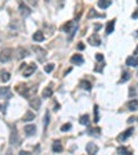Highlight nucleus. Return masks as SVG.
Segmentation results:
<instances>
[{
  "instance_id": "f257e3e1",
  "label": "nucleus",
  "mask_w": 138,
  "mask_h": 155,
  "mask_svg": "<svg viewBox=\"0 0 138 155\" xmlns=\"http://www.w3.org/2000/svg\"><path fill=\"white\" fill-rule=\"evenodd\" d=\"M76 28H78V24L75 22V21H68V22L62 27V29H64V32L69 33V39H72L75 32H76Z\"/></svg>"
},
{
  "instance_id": "f03ea898",
  "label": "nucleus",
  "mask_w": 138,
  "mask_h": 155,
  "mask_svg": "<svg viewBox=\"0 0 138 155\" xmlns=\"http://www.w3.org/2000/svg\"><path fill=\"white\" fill-rule=\"evenodd\" d=\"M36 68H37V65L33 64V62L32 64H23L22 62V65H21V71H22L23 76H26V78L31 76V75L36 71Z\"/></svg>"
},
{
  "instance_id": "7ed1b4c3",
  "label": "nucleus",
  "mask_w": 138,
  "mask_h": 155,
  "mask_svg": "<svg viewBox=\"0 0 138 155\" xmlns=\"http://www.w3.org/2000/svg\"><path fill=\"white\" fill-rule=\"evenodd\" d=\"M13 57V50L11 49H3L0 51V62H9Z\"/></svg>"
},
{
  "instance_id": "20e7f679",
  "label": "nucleus",
  "mask_w": 138,
  "mask_h": 155,
  "mask_svg": "<svg viewBox=\"0 0 138 155\" xmlns=\"http://www.w3.org/2000/svg\"><path fill=\"white\" fill-rule=\"evenodd\" d=\"M10 143H11L14 147L19 146V137H18V132H17L15 125H13V132H11V136H10Z\"/></svg>"
},
{
  "instance_id": "39448f33",
  "label": "nucleus",
  "mask_w": 138,
  "mask_h": 155,
  "mask_svg": "<svg viewBox=\"0 0 138 155\" xmlns=\"http://www.w3.org/2000/svg\"><path fill=\"white\" fill-rule=\"evenodd\" d=\"M15 90L18 91L21 96L26 97V98H29V97H31V94H29V87H28L26 85H17Z\"/></svg>"
},
{
  "instance_id": "423d86ee",
  "label": "nucleus",
  "mask_w": 138,
  "mask_h": 155,
  "mask_svg": "<svg viewBox=\"0 0 138 155\" xmlns=\"http://www.w3.org/2000/svg\"><path fill=\"white\" fill-rule=\"evenodd\" d=\"M13 97V93H11V89L10 87H0V98H6V100H9Z\"/></svg>"
},
{
  "instance_id": "0eeeda50",
  "label": "nucleus",
  "mask_w": 138,
  "mask_h": 155,
  "mask_svg": "<svg viewBox=\"0 0 138 155\" xmlns=\"http://www.w3.org/2000/svg\"><path fill=\"white\" fill-rule=\"evenodd\" d=\"M88 43L92 44V46H100L101 44V37H100V35H98L97 32H94L91 36L88 37Z\"/></svg>"
},
{
  "instance_id": "6e6552de",
  "label": "nucleus",
  "mask_w": 138,
  "mask_h": 155,
  "mask_svg": "<svg viewBox=\"0 0 138 155\" xmlns=\"http://www.w3.org/2000/svg\"><path fill=\"white\" fill-rule=\"evenodd\" d=\"M29 105L32 107L33 110H39L41 105V100L39 98V97H33V98H31L29 100Z\"/></svg>"
},
{
  "instance_id": "1a4fd4ad",
  "label": "nucleus",
  "mask_w": 138,
  "mask_h": 155,
  "mask_svg": "<svg viewBox=\"0 0 138 155\" xmlns=\"http://www.w3.org/2000/svg\"><path fill=\"white\" fill-rule=\"evenodd\" d=\"M133 132H134V129L133 128H129L124 133H122V134H119V136H117V140H119V141H124L126 138H129V137L133 134Z\"/></svg>"
},
{
  "instance_id": "9d476101",
  "label": "nucleus",
  "mask_w": 138,
  "mask_h": 155,
  "mask_svg": "<svg viewBox=\"0 0 138 155\" xmlns=\"http://www.w3.org/2000/svg\"><path fill=\"white\" fill-rule=\"evenodd\" d=\"M23 132H25L26 136H35L36 134V126L35 125H26L23 128Z\"/></svg>"
},
{
  "instance_id": "9b49d317",
  "label": "nucleus",
  "mask_w": 138,
  "mask_h": 155,
  "mask_svg": "<svg viewBox=\"0 0 138 155\" xmlns=\"http://www.w3.org/2000/svg\"><path fill=\"white\" fill-rule=\"evenodd\" d=\"M70 62L72 64H76V65H82L84 62V58H83L82 54H75L70 57Z\"/></svg>"
},
{
  "instance_id": "f8f14e48",
  "label": "nucleus",
  "mask_w": 138,
  "mask_h": 155,
  "mask_svg": "<svg viewBox=\"0 0 138 155\" xmlns=\"http://www.w3.org/2000/svg\"><path fill=\"white\" fill-rule=\"evenodd\" d=\"M19 13H21V15L22 17H28V15H31V13H32V10L29 9L26 4H19Z\"/></svg>"
},
{
  "instance_id": "ddd939ff",
  "label": "nucleus",
  "mask_w": 138,
  "mask_h": 155,
  "mask_svg": "<svg viewBox=\"0 0 138 155\" xmlns=\"http://www.w3.org/2000/svg\"><path fill=\"white\" fill-rule=\"evenodd\" d=\"M86 151H87L90 155H95L98 152V146L94 144V143H88L87 147H86Z\"/></svg>"
},
{
  "instance_id": "4468645a",
  "label": "nucleus",
  "mask_w": 138,
  "mask_h": 155,
  "mask_svg": "<svg viewBox=\"0 0 138 155\" xmlns=\"http://www.w3.org/2000/svg\"><path fill=\"white\" fill-rule=\"evenodd\" d=\"M126 65L129 67H138V57L137 55H131L126 60Z\"/></svg>"
},
{
  "instance_id": "2eb2a0df",
  "label": "nucleus",
  "mask_w": 138,
  "mask_h": 155,
  "mask_svg": "<svg viewBox=\"0 0 138 155\" xmlns=\"http://www.w3.org/2000/svg\"><path fill=\"white\" fill-rule=\"evenodd\" d=\"M87 133L92 137H100L101 136V129L100 128H88Z\"/></svg>"
},
{
  "instance_id": "dca6fc26",
  "label": "nucleus",
  "mask_w": 138,
  "mask_h": 155,
  "mask_svg": "<svg viewBox=\"0 0 138 155\" xmlns=\"http://www.w3.org/2000/svg\"><path fill=\"white\" fill-rule=\"evenodd\" d=\"M33 51L37 53V55H39V58H40V60H43L44 57H46V54H47L44 49H40V47H37V46H33Z\"/></svg>"
},
{
  "instance_id": "f3484780",
  "label": "nucleus",
  "mask_w": 138,
  "mask_h": 155,
  "mask_svg": "<svg viewBox=\"0 0 138 155\" xmlns=\"http://www.w3.org/2000/svg\"><path fill=\"white\" fill-rule=\"evenodd\" d=\"M51 148H53L54 152H62V151H64V147H62L61 141H58V140L53 143V147H51Z\"/></svg>"
},
{
  "instance_id": "a211bd4d",
  "label": "nucleus",
  "mask_w": 138,
  "mask_h": 155,
  "mask_svg": "<svg viewBox=\"0 0 138 155\" xmlns=\"http://www.w3.org/2000/svg\"><path fill=\"white\" fill-rule=\"evenodd\" d=\"M79 86L82 87L83 90H87V91H90V90H91V83L88 82V80H84V79H83V80H80V83H79Z\"/></svg>"
},
{
  "instance_id": "6ab92c4d",
  "label": "nucleus",
  "mask_w": 138,
  "mask_h": 155,
  "mask_svg": "<svg viewBox=\"0 0 138 155\" xmlns=\"http://www.w3.org/2000/svg\"><path fill=\"white\" fill-rule=\"evenodd\" d=\"M10 76H11V75H10L9 71H4V69L0 71V79H1V82H9Z\"/></svg>"
},
{
  "instance_id": "aec40b11",
  "label": "nucleus",
  "mask_w": 138,
  "mask_h": 155,
  "mask_svg": "<svg viewBox=\"0 0 138 155\" xmlns=\"http://www.w3.org/2000/svg\"><path fill=\"white\" fill-rule=\"evenodd\" d=\"M35 116H36V115H35V112H32V111H28L26 114L23 115L22 121H23V122H29V121H33V119H35Z\"/></svg>"
},
{
  "instance_id": "412c9836",
  "label": "nucleus",
  "mask_w": 138,
  "mask_h": 155,
  "mask_svg": "<svg viewBox=\"0 0 138 155\" xmlns=\"http://www.w3.org/2000/svg\"><path fill=\"white\" fill-rule=\"evenodd\" d=\"M113 29H115V19H112V21L108 22V25H106V35H110L113 32Z\"/></svg>"
},
{
  "instance_id": "4be33fe9",
  "label": "nucleus",
  "mask_w": 138,
  "mask_h": 155,
  "mask_svg": "<svg viewBox=\"0 0 138 155\" xmlns=\"http://www.w3.org/2000/svg\"><path fill=\"white\" fill-rule=\"evenodd\" d=\"M33 40L35 42H43L44 40V35H43V32H35L33 33Z\"/></svg>"
},
{
  "instance_id": "5701e85b",
  "label": "nucleus",
  "mask_w": 138,
  "mask_h": 155,
  "mask_svg": "<svg viewBox=\"0 0 138 155\" xmlns=\"http://www.w3.org/2000/svg\"><path fill=\"white\" fill-rule=\"evenodd\" d=\"M127 107H129L130 111H137L138 110V101L137 100H131L129 104H127Z\"/></svg>"
},
{
  "instance_id": "b1692460",
  "label": "nucleus",
  "mask_w": 138,
  "mask_h": 155,
  "mask_svg": "<svg viewBox=\"0 0 138 155\" xmlns=\"http://www.w3.org/2000/svg\"><path fill=\"white\" fill-rule=\"evenodd\" d=\"M41 96H43V98H48V97L53 96V89L51 87H46L44 90H43V93H41Z\"/></svg>"
},
{
  "instance_id": "393cba45",
  "label": "nucleus",
  "mask_w": 138,
  "mask_h": 155,
  "mask_svg": "<svg viewBox=\"0 0 138 155\" xmlns=\"http://www.w3.org/2000/svg\"><path fill=\"white\" fill-rule=\"evenodd\" d=\"M29 53H28L26 49H22V47H18V58H25L28 57Z\"/></svg>"
},
{
  "instance_id": "a878e982",
  "label": "nucleus",
  "mask_w": 138,
  "mask_h": 155,
  "mask_svg": "<svg viewBox=\"0 0 138 155\" xmlns=\"http://www.w3.org/2000/svg\"><path fill=\"white\" fill-rule=\"evenodd\" d=\"M110 3H112L110 0H100V1H98V7H100V9H106V7L110 6Z\"/></svg>"
},
{
  "instance_id": "bb28decb",
  "label": "nucleus",
  "mask_w": 138,
  "mask_h": 155,
  "mask_svg": "<svg viewBox=\"0 0 138 155\" xmlns=\"http://www.w3.org/2000/svg\"><path fill=\"white\" fill-rule=\"evenodd\" d=\"M130 78H131V73L129 72V71H126V72H123V76L120 78V80H119V83H124V82H127Z\"/></svg>"
},
{
  "instance_id": "cd10ccee",
  "label": "nucleus",
  "mask_w": 138,
  "mask_h": 155,
  "mask_svg": "<svg viewBox=\"0 0 138 155\" xmlns=\"http://www.w3.org/2000/svg\"><path fill=\"white\" fill-rule=\"evenodd\" d=\"M94 17H105L104 14H98L94 9H90V13H88V18H94Z\"/></svg>"
},
{
  "instance_id": "c85d7f7f",
  "label": "nucleus",
  "mask_w": 138,
  "mask_h": 155,
  "mask_svg": "<svg viewBox=\"0 0 138 155\" xmlns=\"http://www.w3.org/2000/svg\"><path fill=\"white\" fill-rule=\"evenodd\" d=\"M80 123L82 125H88L90 123V116L88 115H82L80 116Z\"/></svg>"
},
{
  "instance_id": "c756f323",
  "label": "nucleus",
  "mask_w": 138,
  "mask_h": 155,
  "mask_svg": "<svg viewBox=\"0 0 138 155\" xmlns=\"http://www.w3.org/2000/svg\"><path fill=\"white\" fill-rule=\"evenodd\" d=\"M94 122H100V114H98V105H94Z\"/></svg>"
},
{
  "instance_id": "7c9ffc66",
  "label": "nucleus",
  "mask_w": 138,
  "mask_h": 155,
  "mask_svg": "<svg viewBox=\"0 0 138 155\" xmlns=\"http://www.w3.org/2000/svg\"><path fill=\"white\" fill-rule=\"evenodd\" d=\"M117 154H124V155H130V154H131V152H130V151L127 150V148H126V147H119V148H117Z\"/></svg>"
},
{
  "instance_id": "2f4dec72",
  "label": "nucleus",
  "mask_w": 138,
  "mask_h": 155,
  "mask_svg": "<svg viewBox=\"0 0 138 155\" xmlns=\"http://www.w3.org/2000/svg\"><path fill=\"white\" fill-rule=\"evenodd\" d=\"M43 122H44V129H46L47 126H48V123H50V112H48V111H47L46 115H44V121H43Z\"/></svg>"
},
{
  "instance_id": "473e14b6",
  "label": "nucleus",
  "mask_w": 138,
  "mask_h": 155,
  "mask_svg": "<svg viewBox=\"0 0 138 155\" xmlns=\"http://www.w3.org/2000/svg\"><path fill=\"white\" fill-rule=\"evenodd\" d=\"M54 68H55L54 64H47L46 67H44V71H46L47 73H50V72H53V71H54Z\"/></svg>"
},
{
  "instance_id": "72a5a7b5",
  "label": "nucleus",
  "mask_w": 138,
  "mask_h": 155,
  "mask_svg": "<svg viewBox=\"0 0 138 155\" xmlns=\"http://www.w3.org/2000/svg\"><path fill=\"white\" fill-rule=\"evenodd\" d=\"M70 128H72L70 123H65V125L61 126V132H68V130H70Z\"/></svg>"
},
{
  "instance_id": "f704fd0d",
  "label": "nucleus",
  "mask_w": 138,
  "mask_h": 155,
  "mask_svg": "<svg viewBox=\"0 0 138 155\" xmlns=\"http://www.w3.org/2000/svg\"><path fill=\"white\" fill-rule=\"evenodd\" d=\"M129 93H130V96H131V97H135V96H137V91H135V89H134V87H130V91H129Z\"/></svg>"
},
{
  "instance_id": "c9c22d12",
  "label": "nucleus",
  "mask_w": 138,
  "mask_h": 155,
  "mask_svg": "<svg viewBox=\"0 0 138 155\" xmlns=\"http://www.w3.org/2000/svg\"><path fill=\"white\" fill-rule=\"evenodd\" d=\"M102 69H104V64L95 67V68H94V71H95V72H102Z\"/></svg>"
},
{
  "instance_id": "e433bc0d",
  "label": "nucleus",
  "mask_w": 138,
  "mask_h": 155,
  "mask_svg": "<svg viewBox=\"0 0 138 155\" xmlns=\"http://www.w3.org/2000/svg\"><path fill=\"white\" fill-rule=\"evenodd\" d=\"M6 108H7V103H6V104H3V105H0V111H1L3 114L6 112Z\"/></svg>"
},
{
  "instance_id": "4c0bfd02",
  "label": "nucleus",
  "mask_w": 138,
  "mask_h": 155,
  "mask_svg": "<svg viewBox=\"0 0 138 155\" xmlns=\"http://www.w3.org/2000/svg\"><path fill=\"white\" fill-rule=\"evenodd\" d=\"M101 28H102V25H101V24H95V25H94V31L97 32V31H100Z\"/></svg>"
},
{
  "instance_id": "58836bf2",
  "label": "nucleus",
  "mask_w": 138,
  "mask_h": 155,
  "mask_svg": "<svg viewBox=\"0 0 138 155\" xmlns=\"http://www.w3.org/2000/svg\"><path fill=\"white\" fill-rule=\"evenodd\" d=\"M95 58H97V61H102V60H104V55H102V54H100V53H98V54L95 55Z\"/></svg>"
},
{
  "instance_id": "ea45409f",
  "label": "nucleus",
  "mask_w": 138,
  "mask_h": 155,
  "mask_svg": "<svg viewBox=\"0 0 138 155\" xmlns=\"http://www.w3.org/2000/svg\"><path fill=\"white\" fill-rule=\"evenodd\" d=\"M134 121H138V118H135V116H131V118H129V121H127V122H129V123H133Z\"/></svg>"
},
{
  "instance_id": "a19ab883",
  "label": "nucleus",
  "mask_w": 138,
  "mask_h": 155,
  "mask_svg": "<svg viewBox=\"0 0 138 155\" xmlns=\"http://www.w3.org/2000/svg\"><path fill=\"white\" fill-rule=\"evenodd\" d=\"M26 1L29 3V4H33V6H35V4L37 3V0H26Z\"/></svg>"
},
{
  "instance_id": "79ce46f5",
  "label": "nucleus",
  "mask_w": 138,
  "mask_h": 155,
  "mask_svg": "<svg viewBox=\"0 0 138 155\" xmlns=\"http://www.w3.org/2000/svg\"><path fill=\"white\" fill-rule=\"evenodd\" d=\"M78 49H79V50H84V44H83V43H79Z\"/></svg>"
},
{
  "instance_id": "37998d69",
  "label": "nucleus",
  "mask_w": 138,
  "mask_h": 155,
  "mask_svg": "<svg viewBox=\"0 0 138 155\" xmlns=\"http://www.w3.org/2000/svg\"><path fill=\"white\" fill-rule=\"evenodd\" d=\"M19 154H21V155H29V152H26V151H21Z\"/></svg>"
},
{
  "instance_id": "c03bdc74",
  "label": "nucleus",
  "mask_w": 138,
  "mask_h": 155,
  "mask_svg": "<svg viewBox=\"0 0 138 155\" xmlns=\"http://www.w3.org/2000/svg\"><path fill=\"white\" fill-rule=\"evenodd\" d=\"M133 18H138V11H135V13L133 14Z\"/></svg>"
},
{
  "instance_id": "a18cd8bd",
  "label": "nucleus",
  "mask_w": 138,
  "mask_h": 155,
  "mask_svg": "<svg viewBox=\"0 0 138 155\" xmlns=\"http://www.w3.org/2000/svg\"><path fill=\"white\" fill-rule=\"evenodd\" d=\"M137 53H138V47H137V50H135V54H137Z\"/></svg>"
},
{
  "instance_id": "49530a36",
  "label": "nucleus",
  "mask_w": 138,
  "mask_h": 155,
  "mask_svg": "<svg viewBox=\"0 0 138 155\" xmlns=\"http://www.w3.org/2000/svg\"><path fill=\"white\" fill-rule=\"evenodd\" d=\"M137 36H138V31H137Z\"/></svg>"
},
{
  "instance_id": "de8ad7c7",
  "label": "nucleus",
  "mask_w": 138,
  "mask_h": 155,
  "mask_svg": "<svg viewBox=\"0 0 138 155\" xmlns=\"http://www.w3.org/2000/svg\"><path fill=\"white\" fill-rule=\"evenodd\" d=\"M137 1H138V0H137Z\"/></svg>"
}]
</instances>
